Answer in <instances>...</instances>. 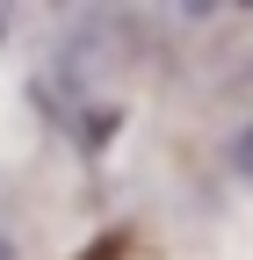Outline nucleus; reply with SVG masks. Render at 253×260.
<instances>
[{"label": "nucleus", "instance_id": "1", "mask_svg": "<svg viewBox=\"0 0 253 260\" xmlns=\"http://www.w3.org/2000/svg\"><path fill=\"white\" fill-rule=\"evenodd\" d=\"M0 260H15V246H8V239H0Z\"/></svg>", "mask_w": 253, "mask_h": 260}]
</instances>
